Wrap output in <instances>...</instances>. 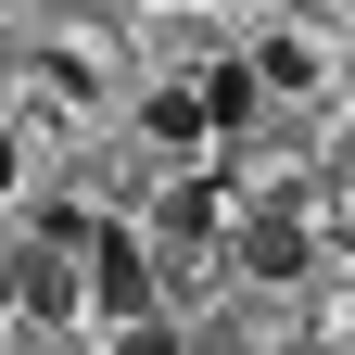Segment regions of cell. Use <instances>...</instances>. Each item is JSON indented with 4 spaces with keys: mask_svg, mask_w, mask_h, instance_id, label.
Wrapping results in <instances>:
<instances>
[{
    "mask_svg": "<svg viewBox=\"0 0 355 355\" xmlns=\"http://www.w3.org/2000/svg\"><path fill=\"white\" fill-rule=\"evenodd\" d=\"M241 266H254V279H304V266H318L304 216H254V229H241Z\"/></svg>",
    "mask_w": 355,
    "mask_h": 355,
    "instance_id": "7a4b0ae2",
    "label": "cell"
},
{
    "mask_svg": "<svg viewBox=\"0 0 355 355\" xmlns=\"http://www.w3.org/2000/svg\"><path fill=\"white\" fill-rule=\"evenodd\" d=\"M304 355H355V343H304Z\"/></svg>",
    "mask_w": 355,
    "mask_h": 355,
    "instance_id": "9c48e42d",
    "label": "cell"
},
{
    "mask_svg": "<svg viewBox=\"0 0 355 355\" xmlns=\"http://www.w3.org/2000/svg\"><path fill=\"white\" fill-rule=\"evenodd\" d=\"M153 153H203V89H153Z\"/></svg>",
    "mask_w": 355,
    "mask_h": 355,
    "instance_id": "3957f363",
    "label": "cell"
},
{
    "mask_svg": "<svg viewBox=\"0 0 355 355\" xmlns=\"http://www.w3.org/2000/svg\"><path fill=\"white\" fill-rule=\"evenodd\" d=\"M216 229V191H203V178H191V191H165L153 203V241H203Z\"/></svg>",
    "mask_w": 355,
    "mask_h": 355,
    "instance_id": "5b68a950",
    "label": "cell"
},
{
    "mask_svg": "<svg viewBox=\"0 0 355 355\" xmlns=\"http://www.w3.org/2000/svg\"><path fill=\"white\" fill-rule=\"evenodd\" d=\"M254 89H318V51L304 38H254Z\"/></svg>",
    "mask_w": 355,
    "mask_h": 355,
    "instance_id": "277c9868",
    "label": "cell"
},
{
    "mask_svg": "<svg viewBox=\"0 0 355 355\" xmlns=\"http://www.w3.org/2000/svg\"><path fill=\"white\" fill-rule=\"evenodd\" d=\"M114 355H191V343H178L165 318H127V330H114Z\"/></svg>",
    "mask_w": 355,
    "mask_h": 355,
    "instance_id": "52a82bcc",
    "label": "cell"
},
{
    "mask_svg": "<svg viewBox=\"0 0 355 355\" xmlns=\"http://www.w3.org/2000/svg\"><path fill=\"white\" fill-rule=\"evenodd\" d=\"M89 304H102L114 330H127V318H165V304H153V241H140V229H89Z\"/></svg>",
    "mask_w": 355,
    "mask_h": 355,
    "instance_id": "6da1fadb",
    "label": "cell"
},
{
    "mask_svg": "<svg viewBox=\"0 0 355 355\" xmlns=\"http://www.w3.org/2000/svg\"><path fill=\"white\" fill-rule=\"evenodd\" d=\"M13 165H26V153H13V140H0V191H13Z\"/></svg>",
    "mask_w": 355,
    "mask_h": 355,
    "instance_id": "ba28073f",
    "label": "cell"
},
{
    "mask_svg": "<svg viewBox=\"0 0 355 355\" xmlns=\"http://www.w3.org/2000/svg\"><path fill=\"white\" fill-rule=\"evenodd\" d=\"M241 114H254V64H216L203 76V127H241Z\"/></svg>",
    "mask_w": 355,
    "mask_h": 355,
    "instance_id": "8992f818",
    "label": "cell"
}]
</instances>
